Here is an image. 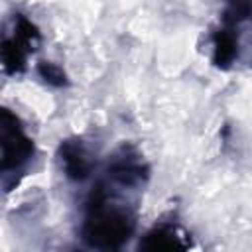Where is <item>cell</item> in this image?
Masks as SVG:
<instances>
[{
	"mask_svg": "<svg viewBox=\"0 0 252 252\" xmlns=\"http://www.w3.org/2000/svg\"><path fill=\"white\" fill-rule=\"evenodd\" d=\"M138 195L100 175L83 205L79 236L93 250H120L138 228Z\"/></svg>",
	"mask_w": 252,
	"mask_h": 252,
	"instance_id": "cell-1",
	"label": "cell"
},
{
	"mask_svg": "<svg viewBox=\"0 0 252 252\" xmlns=\"http://www.w3.org/2000/svg\"><path fill=\"white\" fill-rule=\"evenodd\" d=\"M0 146L2 189L8 193L22 183V179L32 167V161L35 159L33 138L28 134V128L24 126L22 118L10 108H2L0 114Z\"/></svg>",
	"mask_w": 252,
	"mask_h": 252,
	"instance_id": "cell-2",
	"label": "cell"
},
{
	"mask_svg": "<svg viewBox=\"0 0 252 252\" xmlns=\"http://www.w3.org/2000/svg\"><path fill=\"white\" fill-rule=\"evenodd\" d=\"M35 71H37L39 79H41L45 85L53 87V89H63V87L69 85L67 73L63 71L61 65L53 63V61H39V63L35 65Z\"/></svg>",
	"mask_w": 252,
	"mask_h": 252,
	"instance_id": "cell-8",
	"label": "cell"
},
{
	"mask_svg": "<svg viewBox=\"0 0 252 252\" xmlns=\"http://www.w3.org/2000/svg\"><path fill=\"white\" fill-rule=\"evenodd\" d=\"M240 55V28L219 24L211 35V61L219 69H230Z\"/></svg>",
	"mask_w": 252,
	"mask_h": 252,
	"instance_id": "cell-6",
	"label": "cell"
},
{
	"mask_svg": "<svg viewBox=\"0 0 252 252\" xmlns=\"http://www.w3.org/2000/svg\"><path fill=\"white\" fill-rule=\"evenodd\" d=\"M41 43V32L39 28L22 12H16L12 16V28L4 32L2 35V67L6 75H22L28 69L30 55L35 53V49Z\"/></svg>",
	"mask_w": 252,
	"mask_h": 252,
	"instance_id": "cell-3",
	"label": "cell"
},
{
	"mask_svg": "<svg viewBox=\"0 0 252 252\" xmlns=\"http://www.w3.org/2000/svg\"><path fill=\"white\" fill-rule=\"evenodd\" d=\"M102 175L128 191L142 193L150 181V163L134 144H120L108 156Z\"/></svg>",
	"mask_w": 252,
	"mask_h": 252,
	"instance_id": "cell-4",
	"label": "cell"
},
{
	"mask_svg": "<svg viewBox=\"0 0 252 252\" xmlns=\"http://www.w3.org/2000/svg\"><path fill=\"white\" fill-rule=\"evenodd\" d=\"M140 250H185L189 248V240L185 232L179 228L177 222L173 220H159L156 222L140 240L138 244Z\"/></svg>",
	"mask_w": 252,
	"mask_h": 252,
	"instance_id": "cell-7",
	"label": "cell"
},
{
	"mask_svg": "<svg viewBox=\"0 0 252 252\" xmlns=\"http://www.w3.org/2000/svg\"><path fill=\"white\" fill-rule=\"evenodd\" d=\"M57 161L63 175L73 183H83L96 169L94 152L81 136H71L61 140L57 148Z\"/></svg>",
	"mask_w": 252,
	"mask_h": 252,
	"instance_id": "cell-5",
	"label": "cell"
}]
</instances>
